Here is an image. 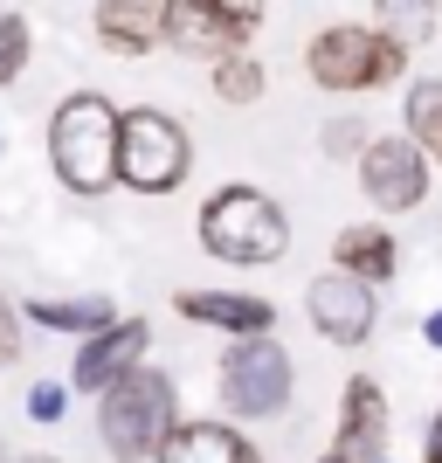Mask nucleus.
<instances>
[{
	"instance_id": "1",
	"label": "nucleus",
	"mask_w": 442,
	"mask_h": 463,
	"mask_svg": "<svg viewBox=\"0 0 442 463\" xmlns=\"http://www.w3.org/2000/svg\"><path fill=\"white\" fill-rule=\"evenodd\" d=\"M118 132H125V111H118L104 90H70L49 118V166L70 194L97 201V194L118 187Z\"/></svg>"
},
{
	"instance_id": "2",
	"label": "nucleus",
	"mask_w": 442,
	"mask_h": 463,
	"mask_svg": "<svg viewBox=\"0 0 442 463\" xmlns=\"http://www.w3.org/2000/svg\"><path fill=\"white\" fill-rule=\"evenodd\" d=\"M180 422V387L159 367H132L97 394V443L111 463H153L166 429Z\"/></svg>"
},
{
	"instance_id": "3",
	"label": "nucleus",
	"mask_w": 442,
	"mask_h": 463,
	"mask_svg": "<svg viewBox=\"0 0 442 463\" xmlns=\"http://www.w3.org/2000/svg\"><path fill=\"white\" fill-rule=\"evenodd\" d=\"M201 250L214 263H235V270H263V263H284L290 256V214L269 201L263 187H214L201 201Z\"/></svg>"
},
{
	"instance_id": "4",
	"label": "nucleus",
	"mask_w": 442,
	"mask_h": 463,
	"mask_svg": "<svg viewBox=\"0 0 442 463\" xmlns=\"http://www.w3.org/2000/svg\"><path fill=\"white\" fill-rule=\"evenodd\" d=\"M408 70V49L394 35H381L373 21H332L318 35L305 42V77L318 90H339V97H360V90H387V83H401Z\"/></svg>"
},
{
	"instance_id": "5",
	"label": "nucleus",
	"mask_w": 442,
	"mask_h": 463,
	"mask_svg": "<svg viewBox=\"0 0 442 463\" xmlns=\"http://www.w3.org/2000/svg\"><path fill=\"white\" fill-rule=\"evenodd\" d=\"M297 394V367L269 332H235L221 353V408L235 422H277Z\"/></svg>"
},
{
	"instance_id": "6",
	"label": "nucleus",
	"mask_w": 442,
	"mask_h": 463,
	"mask_svg": "<svg viewBox=\"0 0 442 463\" xmlns=\"http://www.w3.org/2000/svg\"><path fill=\"white\" fill-rule=\"evenodd\" d=\"M193 174V138L174 111H159V104H138L125 111V132H118V187L132 194H174L180 180Z\"/></svg>"
},
{
	"instance_id": "7",
	"label": "nucleus",
	"mask_w": 442,
	"mask_h": 463,
	"mask_svg": "<svg viewBox=\"0 0 442 463\" xmlns=\"http://www.w3.org/2000/svg\"><path fill=\"white\" fill-rule=\"evenodd\" d=\"M305 318L325 346H366V339H373V318H381V284H366V277L332 263L325 277H311Z\"/></svg>"
},
{
	"instance_id": "8",
	"label": "nucleus",
	"mask_w": 442,
	"mask_h": 463,
	"mask_svg": "<svg viewBox=\"0 0 442 463\" xmlns=\"http://www.w3.org/2000/svg\"><path fill=\"white\" fill-rule=\"evenodd\" d=\"M428 146H415L408 132H387V138H366V153H360V187L366 201L381 214H408V208H422L428 201Z\"/></svg>"
},
{
	"instance_id": "9",
	"label": "nucleus",
	"mask_w": 442,
	"mask_h": 463,
	"mask_svg": "<svg viewBox=\"0 0 442 463\" xmlns=\"http://www.w3.org/2000/svg\"><path fill=\"white\" fill-rule=\"evenodd\" d=\"M146 353H153V326H146V318H111V326H97L90 339L77 346L70 387H83V394H104L111 381H125L132 367H146Z\"/></svg>"
},
{
	"instance_id": "10",
	"label": "nucleus",
	"mask_w": 442,
	"mask_h": 463,
	"mask_svg": "<svg viewBox=\"0 0 442 463\" xmlns=\"http://www.w3.org/2000/svg\"><path fill=\"white\" fill-rule=\"evenodd\" d=\"M153 463H263V449L235 422H221V415H193V422L166 429V443H159Z\"/></svg>"
},
{
	"instance_id": "11",
	"label": "nucleus",
	"mask_w": 442,
	"mask_h": 463,
	"mask_svg": "<svg viewBox=\"0 0 442 463\" xmlns=\"http://www.w3.org/2000/svg\"><path fill=\"white\" fill-rule=\"evenodd\" d=\"M339 449H346L353 463L387 457V394H381V381H366V373H353V381L339 387Z\"/></svg>"
},
{
	"instance_id": "12",
	"label": "nucleus",
	"mask_w": 442,
	"mask_h": 463,
	"mask_svg": "<svg viewBox=\"0 0 442 463\" xmlns=\"http://www.w3.org/2000/svg\"><path fill=\"white\" fill-rule=\"evenodd\" d=\"M174 311L187 326H214V332H277V305L249 298V290H174Z\"/></svg>"
},
{
	"instance_id": "13",
	"label": "nucleus",
	"mask_w": 442,
	"mask_h": 463,
	"mask_svg": "<svg viewBox=\"0 0 442 463\" xmlns=\"http://www.w3.org/2000/svg\"><path fill=\"white\" fill-rule=\"evenodd\" d=\"M90 21L111 56H153L166 42V0H97Z\"/></svg>"
},
{
	"instance_id": "14",
	"label": "nucleus",
	"mask_w": 442,
	"mask_h": 463,
	"mask_svg": "<svg viewBox=\"0 0 442 463\" xmlns=\"http://www.w3.org/2000/svg\"><path fill=\"white\" fill-rule=\"evenodd\" d=\"M242 28L229 14H214L208 0H166V49L174 56H221V49H242Z\"/></svg>"
},
{
	"instance_id": "15",
	"label": "nucleus",
	"mask_w": 442,
	"mask_h": 463,
	"mask_svg": "<svg viewBox=\"0 0 442 463\" xmlns=\"http://www.w3.org/2000/svg\"><path fill=\"white\" fill-rule=\"evenodd\" d=\"M332 263L353 270V277H366V284H394L401 242H394V229H381V222H346V229L332 235Z\"/></svg>"
},
{
	"instance_id": "16",
	"label": "nucleus",
	"mask_w": 442,
	"mask_h": 463,
	"mask_svg": "<svg viewBox=\"0 0 442 463\" xmlns=\"http://www.w3.org/2000/svg\"><path fill=\"white\" fill-rule=\"evenodd\" d=\"M21 311H28V326H42V332H70V339H90L97 326H111L118 311H111V298H21Z\"/></svg>"
},
{
	"instance_id": "17",
	"label": "nucleus",
	"mask_w": 442,
	"mask_h": 463,
	"mask_svg": "<svg viewBox=\"0 0 442 463\" xmlns=\"http://www.w3.org/2000/svg\"><path fill=\"white\" fill-rule=\"evenodd\" d=\"M401 132L415 138V146H428V159L442 166V83L436 77H415L401 97Z\"/></svg>"
},
{
	"instance_id": "18",
	"label": "nucleus",
	"mask_w": 442,
	"mask_h": 463,
	"mask_svg": "<svg viewBox=\"0 0 442 463\" xmlns=\"http://www.w3.org/2000/svg\"><path fill=\"white\" fill-rule=\"evenodd\" d=\"M436 7H442V0H373V28H381V35H394L408 56H415V49L436 35V21H442Z\"/></svg>"
},
{
	"instance_id": "19",
	"label": "nucleus",
	"mask_w": 442,
	"mask_h": 463,
	"mask_svg": "<svg viewBox=\"0 0 442 463\" xmlns=\"http://www.w3.org/2000/svg\"><path fill=\"white\" fill-rule=\"evenodd\" d=\"M263 90H269V70L249 56V42L214 56V97H221V104H256Z\"/></svg>"
},
{
	"instance_id": "20",
	"label": "nucleus",
	"mask_w": 442,
	"mask_h": 463,
	"mask_svg": "<svg viewBox=\"0 0 442 463\" xmlns=\"http://www.w3.org/2000/svg\"><path fill=\"white\" fill-rule=\"evenodd\" d=\"M28 56H35V28H28V14H0V90L28 70Z\"/></svg>"
},
{
	"instance_id": "21",
	"label": "nucleus",
	"mask_w": 442,
	"mask_h": 463,
	"mask_svg": "<svg viewBox=\"0 0 442 463\" xmlns=\"http://www.w3.org/2000/svg\"><path fill=\"white\" fill-rule=\"evenodd\" d=\"M28 415H35L42 429H56L62 415H70V387H62V381H35V387H28Z\"/></svg>"
},
{
	"instance_id": "22",
	"label": "nucleus",
	"mask_w": 442,
	"mask_h": 463,
	"mask_svg": "<svg viewBox=\"0 0 442 463\" xmlns=\"http://www.w3.org/2000/svg\"><path fill=\"white\" fill-rule=\"evenodd\" d=\"M21 332H28V311L0 290V367H14V360H21Z\"/></svg>"
},
{
	"instance_id": "23",
	"label": "nucleus",
	"mask_w": 442,
	"mask_h": 463,
	"mask_svg": "<svg viewBox=\"0 0 442 463\" xmlns=\"http://www.w3.org/2000/svg\"><path fill=\"white\" fill-rule=\"evenodd\" d=\"M325 153L332 159H360L366 153V125H360V118H332V125H325Z\"/></svg>"
},
{
	"instance_id": "24",
	"label": "nucleus",
	"mask_w": 442,
	"mask_h": 463,
	"mask_svg": "<svg viewBox=\"0 0 442 463\" xmlns=\"http://www.w3.org/2000/svg\"><path fill=\"white\" fill-rule=\"evenodd\" d=\"M208 7H214V14H229L242 35H256V28H263V0H208Z\"/></svg>"
},
{
	"instance_id": "25",
	"label": "nucleus",
	"mask_w": 442,
	"mask_h": 463,
	"mask_svg": "<svg viewBox=\"0 0 442 463\" xmlns=\"http://www.w3.org/2000/svg\"><path fill=\"white\" fill-rule=\"evenodd\" d=\"M422 339H428V346L442 353V311H428V318H422Z\"/></svg>"
},
{
	"instance_id": "26",
	"label": "nucleus",
	"mask_w": 442,
	"mask_h": 463,
	"mask_svg": "<svg viewBox=\"0 0 442 463\" xmlns=\"http://www.w3.org/2000/svg\"><path fill=\"white\" fill-rule=\"evenodd\" d=\"M422 463H442V408H436V429H428V457Z\"/></svg>"
},
{
	"instance_id": "27",
	"label": "nucleus",
	"mask_w": 442,
	"mask_h": 463,
	"mask_svg": "<svg viewBox=\"0 0 442 463\" xmlns=\"http://www.w3.org/2000/svg\"><path fill=\"white\" fill-rule=\"evenodd\" d=\"M318 463H353V457H346V449H339V443H332V449H325V457H318Z\"/></svg>"
},
{
	"instance_id": "28",
	"label": "nucleus",
	"mask_w": 442,
	"mask_h": 463,
	"mask_svg": "<svg viewBox=\"0 0 442 463\" xmlns=\"http://www.w3.org/2000/svg\"><path fill=\"white\" fill-rule=\"evenodd\" d=\"M14 463H56V457H42V449H35V457H14Z\"/></svg>"
},
{
	"instance_id": "29",
	"label": "nucleus",
	"mask_w": 442,
	"mask_h": 463,
	"mask_svg": "<svg viewBox=\"0 0 442 463\" xmlns=\"http://www.w3.org/2000/svg\"><path fill=\"white\" fill-rule=\"evenodd\" d=\"M0 153H7V132H0Z\"/></svg>"
},
{
	"instance_id": "30",
	"label": "nucleus",
	"mask_w": 442,
	"mask_h": 463,
	"mask_svg": "<svg viewBox=\"0 0 442 463\" xmlns=\"http://www.w3.org/2000/svg\"><path fill=\"white\" fill-rule=\"evenodd\" d=\"M0 463H7V457H0Z\"/></svg>"
}]
</instances>
